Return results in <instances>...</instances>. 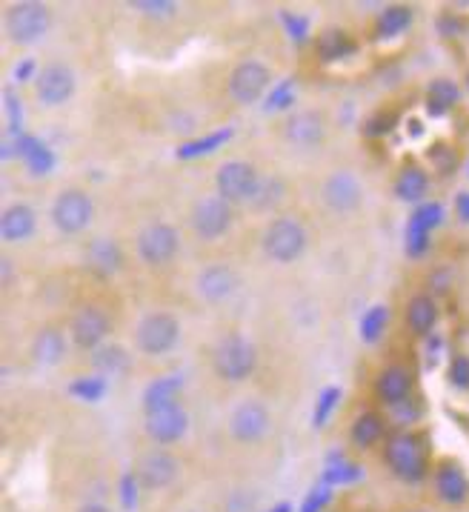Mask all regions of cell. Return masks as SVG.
Returning <instances> with one entry per match:
<instances>
[{"mask_svg":"<svg viewBox=\"0 0 469 512\" xmlns=\"http://www.w3.org/2000/svg\"><path fill=\"white\" fill-rule=\"evenodd\" d=\"M384 458H387V467L401 481L407 484H418L424 481L429 472V447L427 438L421 432L401 430L387 438V447H384Z\"/></svg>","mask_w":469,"mask_h":512,"instance_id":"cell-1","label":"cell"},{"mask_svg":"<svg viewBox=\"0 0 469 512\" xmlns=\"http://www.w3.org/2000/svg\"><path fill=\"white\" fill-rule=\"evenodd\" d=\"M418 512H424V510H418Z\"/></svg>","mask_w":469,"mask_h":512,"instance_id":"cell-56","label":"cell"},{"mask_svg":"<svg viewBox=\"0 0 469 512\" xmlns=\"http://www.w3.org/2000/svg\"><path fill=\"white\" fill-rule=\"evenodd\" d=\"M178 335H181V324L172 312H152L141 318V324L135 329V344L143 355L158 358L178 344Z\"/></svg>","mask_w":469,"mask_h":512,"instance_id":"cell-5","label":"cell"},{"mask_svg":"<svg viewBox=\"0 0 469 512\" xmlns=\"http://www.w3.org/2000/svg\"><path fill=\"white\" fill-rule=\"evenodd\" d=\"M338 398H341V390H338V387H327V390L321 392L318 407H315V427H324V424H327L329 412L335 410Z\"/></svg>","mask_w":469,"mask_h":512,"instance_id":"cell-43","label":"cell"},{"mask_svg":"<svg viewBox=\"0 0 469 512\" xmlns=\"http://www.w3.org/2000/svg\"><path fill=\"white\" fill-rule=\"evenodd\" d=\"M321 198L324 204L338 212V215H347V212H355L361 206V198H364V189H361V181L355 178V172L349 169H338L332 172L324 186H321Z\"/></svg>","mask_w":469,"mask_h":512,"instance_id":"cell-14","label":"cell"},{"mask_svg":"<svg viewBox=\"0 0 469 512\" xmlns=\"http://www.w3.org/2000/svg\"><path fill=\"white\" fill-rule=\"evenodd\" d=\"M258 184H261V175H258V169L249 161H226V164L218 166V175H215L218 195L224 201H229V204L252 201Z\"/></svg>","mask_w":469,"mask_h":512,"instance_id":"cell-9","label":"cell"},{"mask_svg":"<svg viewBox=\"0 0 469 512\" xmlns=\"http://www.w3.org/2000/svg\"><path fill=\"white\" fill-rule=\"evenodd\" d=\"M95 218V204L83 189H63L52 204V224L63 235H78Z\"/></svg>","mask_w":469,"mask_h":512,"instance_id":"cell-7","label":"cell"},{"mask_svg":"<svg viewBox=\"0 0 469 512\" xmlns=\"http://www.w3.org/2000/svg\"><path fill=\"white\" fill-rule=\"evenodd\" d=\"M329 504V490L327 487H318V490L309 492V498L304 501L301 512H321Z\"/></svg>","mask_w":469,"mask_h":512,"instance_id":"cell-48","label":"cell"},{"mask_svg":"<svg viewBox=\"0 0 469 512\" xmlns=\"http://www.w3.org/2000/svg\"><path fill=\"white\" fill-rule=\"evenodd\" d=\"M143 427H146V435L155 444L169 447V444L181 441L186 435V430H189V415H186L181 404H172V407H164V410L158 412H146Z\"/></svg>","mask_w":469,"mask_h":512,"instance_id":"cell-18","label":"cell"},{"mask_svg":"<svg viewBox=\"0 0 469 512\" xmlns=\"http://www.w3.org/2000/svg\"><path fill=\"white\" fill-rule=\"evenodd\" d=\"M281 23H284L286 35L295 43H304L306 35H309V21L301 18V15H292V12H281Z\"/></svg>","mask_w":469,"mask_h":512,"instance_id":"cell-44","label":"cell"},{"mask_svg":"<svg viewBox=\"0 0 469 512\" xmlns=\"http://www.w3.org/2000/svg\"><path fill=\"white\" fill-rule=\"evenodd\" d=\"M92 369H95V375H126L129 372V355H126V349L118 347V344H103L92 352Z\"/></svg>","mask_w":469,"mask_h":512,"instance_id":"cell-31","label":"cell"},{"mask_svg":"<svg viewBox=\"0 0 469 512\" xmlns=\"http://www.w3.org/2000/svg\"><path fill=\"white\" fill-rule=\"evenodd\" d=\"M178 246H181V235L172 224H149L143 226L135 238V249H138V258H141L146 267H164L169 264L175 255H178Z\"/></svg>","mask_w":469,"mask_h":512,"instance_id":"cell-6","label":"cell"},{"mask_svg":"<svg viewBox=\"0 0 469 512\" xmlns=\"http://www.w3.org/2000/svg\"><path fill=\"white\" fill-rule=\"evenodd\" d=\"M292 103H295V83H292V78H286V81L269 95L266 109H286V106H292Z\"/></svg>","mask_w":469,"mask_h":512,"instance_id":"cell-46","label":"cell"},{"mask_svg":"<svg viewBox=\"0 0 469 512\" xmlns=\"http://www.w3.org/2000/svg\"><path fill=\"white\" fill-rule=\"evenodd\" d=\"M384 432H387V421L378 415V412H361L358 418H355V424H352V444L358 447V450H369V447H375L378 441H384Z\"/></svg>","mask_w":469,"mask_h":512,"instance_id":"cell-28","label":"cell"},{"mask_svg":"<svg viewBox=\"0 0 469 512\" xmlns=\"http://www.w3.org/2000/svg\"><path fill=\"white\" fill-rule=\"evenodd\" d=\"M78 512H109L103 504H86V507H81Z\"/></svg>","mask_w":469,"mask_h":512,"instance_id":"cell-53","label":"cell"},{"mask_svg":"<svg viewBox=\"0 0 469 512\" xmlns=\"http://www.w3.org/2000/svg\"><path fill=\"white\" fill-rule=\"evenodd\" d=\"M429 161L438 166V172H444V175H452V169H455V164H458L455 149H449L447 144L429 146Z\"/></svg>","mask_w":469,"mask_h":512,"instance_id":"cell-42","label":"cell"},{"mask_svg":"<svg viewBox=\"0 0 469 512\" xmlns=\"http://www.w3.org/2000/svg\"><path fill=\"white\" fill-rule=\"evenodd\" d=\"M429 246V235L427 232H421V229H415V226H409L407 229V252L412 258H421L424 252H427Z\"/></svg>","mask_w":469,"mask_h":512,"instance_id":"cell-47","label":"cell"},{"mask_svg":"<svg viewBox=\"0 0 469 512\" xmlns=\"http://www.w3.org/2000/svg\"><path fill=\"white\" fill-rule=\"evenodd\" d=\"M238 289V272L226 264H209L198 275V295L209 304H221Z\"/></svg>","mask_w":469,"mask_h":512,"instance_id":"cell-20","label":"cell"},{"mask_svg":"<svg viewBox=\"0 0 469 512\" xmlns=\"http://www.w3.org/2000/svg\"><path fill=\"white\" fill-rule=\"evenodd\" d=\"M69 392H72L75 398L86 401V404L101 401L103 395H106V378H103V375H81L78 381L69 384Z\"/></svg>","mask_w":469,"mask_h":512,"instance_id":"cell-34","label":"cell"},{"mask_svg":"<svg viewBox=\"0 0 469 512\" xmlns=\"http://www.w3.org/2000/svg\"><path fill=\"white\" fill-rule=\"evenodd\" d=\"M355 478H361V467H355V464H349V461H335V464L327 467V472H324V481H327V484H349V481H355Z\"/></svg>","mask_w":469,"mask_h":512,"instance_id":"cell-41","label":"cell"},{"mask_svg":"<svg viewBox=\"0 0 469 512\" xmlns=\"http://www.w3.org/2000/svg\"><path fill=\"white\" fill-rule=\"evenodd\" d=\"M181 378L178 375H166V378H158L152 381L146 392H143V410L146 412H158L164 407H172L178 404V392H181Z\"/></svg>","mask_w":469,"mask_h":512,"instance_id":"cell-26","label":"cell"},{"mask_svg":"<svg viewBox=\"0 0 469 512\" xmlns=\"http://www.w3.org/2000/svg\"><path fill=\"white\" fill-rule=\"evenodd\" d=\"M412 390H415V378H412V369L404 367V364H389L378 372L375 378V392L378 398L387 404V407H401L412 398Z\"/></svg>","mask_w":469,"mask_h":512,"instance_id":"cell-19","label":"cell"},{"mask_svg":"<svg viewBox=\"0 0 469 512\" xmlns=\"http://www.w3.org/2000/svg\"><path fill=\"white\" fill-rule=\"evenodd\" d=\"M458 101H461V89L449 78H438L427 86V112L435 118H444L458 106Z\"/></svg>","mask_w":469,"mask_h":512,"instance_id":"cell-27","label":"cell"},{"mask_svg":"<svg viewBox=\"0 0 469 512\" xmlns=\"http://www.w3.org/2000/svg\"><path fill=\"white\" fill-rule=\"evenodd\" d=\"M352 52H355V41L349 38L344 29H327V32L318 38V58L324 63L344 61Z\"/></svg>","mask_w":469,"mask_h":512,"instance_id":"cell-32","label":"cell"},{"mask_svg":"<svg viewBox=\"0 0 469 512\" xmlns=\"http://www.w3.org/2000/svg\"><path fill=\"white\" fill-rule=\"evenodd\" d=\"M281 201H284V181H278V178H261V184H258L249 204L255 206V209H272V206L281 204Z\"/></svg>","mask_w":469,"mask_h":512,"instance_id":"cell-36","label":"cell"},{"mask_svg":"<svg viewBox=\"0 0 469 512\" xmlns=\"http://www.w3.org/2000/svg\"><path fill=\"white\" fill-rule=\"evenodd\" d=\"M109 329H112V318H109V312L101 304H83V307H78V312L72 315V324H69L75 347L92 349V352L103 347Z\"/></svg>","mask_w":469,"mask_h":512,"instance_id":"cell-11","label":"cell"},{"mask_svg":"<svg viewBox=\"0 0 469 512\" xmlns=\"http://www.w3.org/2000/svg\"><path fill=\"white\" fill-rule=\"evenodd\" d=\"M427 189H429V175L424 166L407 164L401 172H398V178H395V195H398L401 201H407V204H418V201H424Z\"/></svg>","mask_w":469,"mask_h":512,"instance_id":"cell-24","label":"cell"},{"mask_svg":"<svg viewBox=\"0 0 469 512\" xmlns=\"http://www.w3.org/2000/svg\"><path fill=\"white\" fill-rule=\"evenodd\" d=\"M52 26V12L46 3L38 0H21L6 9V38L15 46L38 43Z\"/></svg>","mask_w":469,"mask_h":512,"instance_id":"cell-3","label":"cell"},{"mask_svg":"<svg viewBox=\"0 0 469 512\" xmlns=\"http://www.w3.org/2000/svg\"><path fill=\"white\" fill-rule=\"evenodd\" d=\"M129 6L138 9L146 18H155V21L175 18V12H178V3H172V0H132Z\"/></svg>","mask_w":469,"mask_h":512,"instance_id":"cell-40","label":"cell"},{"mask_svg":"<svg viewBox=\"0 0 469 512\" xmlns=\"http://www.w3.org/2000/svg\"><path fill=\"white\" fill-rule=\"evenodd\" d=\"M389 324V309L384 304H378V307H372L364 315V321H361V338L367 341V344H375L384 332H387Z\"/></svg>","mask_w":469,"mask_h":512,"instance_id":"cell-35","label":"cell"},{"mask_svg":"<svg viewBox=\"0 0 469 512\" xmlns=\"http://www.w3.org/2000/svg\"><path fill=\"white\" fill-rule=\"evenodd\" d=\"M449 381H452V387L469 390V355H455L452 358V364H449Z\"/></svg>","mask_w":469,"mask_h":512,"instance_id":"cell-45","label":"cell"},{"mask_svg":"<svg viewBox=\"0 0 469 512\" xmlns=\"http://www.w3.org/2000/svg\"><path fill=\"white\" fill-rule=\"evenodd\" d=\"M35 226H38V215L35 209L26 204H12L3 209V218H0V235L6 244H21L26 238L35 235Z\"/></svg>","mask_w":469,"mask_h":512,"instance_id":"cell-22","label":"cell"},{"mask_svg":"<svg viewBox=\"0 0 469 512\" xmlns=\"http://www.w3.org/2000/svg\"><path fill=\"white\" fill-rule=\"evenodd\" d=\"M178 470H181V464H178V458H175L172 452L155 450L141 455V461H138V467H135L132 475L138 478L141 490L152 492L169 487V484L178 478Z\"/></svg>","mask_w":469,"mask_h":512,"instance_id":"cell-15","label":"cell"},{"mask_svg":"<svg viewBox=\"0 0 469 512\" xmlns=\"http://www.w3.org/2000/svg\"><path fill=\"white\" fill-rule=\"evenodd\" d=\"M455 212H458V218H461V221H467L469 224V189H464V192H458V195H455Z\"/></svg>","mask_w":469,"mask_h":512,"instance_id":"cell-51","label":"cell"},{"mask_svg":"<svg viewBox=\"0 0 469 512\" xmlns=\"http://www.w3.org/2000/svg\"><path fill=\"white\" fill-rule=\"evenodd\" d=\"M3 109H6V126H9V141H21V126H23V106L18 101V95L12 89L3 92Z\"/></svg>","mask_w":469,"mask_h":512,"instance_id":"cell-39","label":"cell"},{"mask_svg":"<svg viewBox=\"0 0 469 512\" xmlns=\"http://www.w3.org/2000/svg\"><path fill=\"white\" fill-rule=\"evenodd\" d=\"M441 318V309H438V301L429 295V292H418L407 301V309H404V321H407V329L418 338H427L429 332L435 329Z\"/></svg>","mask_w":469,"mask_h":512,"instance_id":"cell-21","label":"cell"},{"mask_svg":"<svg viewBox=\"0 0 469 512\" xmlns=\"http://www.w3.org/2000/svg\"><path fill=\"white\" fill-rule=\"evenodd\" d=\"M18 155L26 161L29 172H32L35 178H41V175H46V172L55 166L52 149L43 144L41 138H35V135H23L21 141H18Z\"/></svg>","mask_w":469,"mask_h":512,"instance_id":"cell-29","label":"cell"},{"mask_svg":"<svg viewBox=\"0 0 469 512\" xmlns=\"http://www.w3.org/2000/svg\"><path fill=\"white\" fill-rule=\"evenodd\" d=\"M15 81H38V75H35V58H23V61L15 66Z\"/></svg>","mask_w":469,"mask_h":512,"instance_id":"cell-50","label":"cell"},{"mask_svg":"<svg viewBox=\"0 0 469 512\" xmlns=\"http://www.w3.org/2000/svg\"><path fill=\"white\" fill-rule=\"evenodd\" d=\"M212 367L215 375L229 384L246 381L258 367V349L241 332H229L212 349Z\"/></svg>","mask_w":469,"mask_h":512,"instance_id":"cell-2","label":"cell"},{"mask_svg":"<svg viewBox=\"0 0 469 512\" xmlns=\"http://www.w3.org/2000/svg\"><path fill=\"white\" fill-rule=\"evenodd\" d=\"M269 410L264 401L258 398H246L235 410L229 412V435L241 444H255L269 432Z\"/></svg>","mask_w":469,"mask_h":512,"instance_id":"cell-12","label":"cell"},{"mask_svg":"<svg viewBox=\"0 0 469 512\" xmlns=\"http://www.w3.org/2000/svg\"><path fill=\"white\" fill-rule=\"evenodd\" d=\"M432 490L435 498L447 507H458L469 498V475L467 470L455 461V458H444L435 464L432 470Z\"/></svg>","mask_w":469,"mask_h":512,"instance_id":"cell-13","label":"cell"},{"mask_svg":"<svg viewBox=\"0 0 469 512\" xmlns=\"http://www.w3.org/2000/svg\"><path fill=\"white\" fill-rule=\"evenodd\" d=\"M272 83V72L269 66L261 61H244L238 63L229 75V83H226V92L229 98L241 106H252L264 98V92L269 89Z\"/></svg>","mask_w":469,"mask_h":512,"instance_id":"cell-8","label":"cell"},{"mask_svg":"<svg viewBox=\"0 0 469 512\" xmlns=\"http://www.w3.org/2000/svg\"><path fill=\"white\" fill-rule=\"evenodd\" d=\"M441 221H444V206L435 204V201H429V204L415 206L409 226H415V229H421V232H427L429 235L435 226H441Z\"/></svg>","mask_w":469,"mask_h":512,"instance_id":"cell-37","label":"cell"},{"mask_svg":"<svg viewBox=\"0 0 469 512\" xmlns=\"http://www.w3.org/2000/svg\"><path fill=\"white\" fill-rule=\"evenodd\" d=\"M395 123H398V112L395 109H378V112H372L364 121V135L367 138H384V135H389L395 129Z\"/></svg>","mask_w":469,"mask_h":512,"instance_id":"cell-38","label":"cell"},{"mask_svg":"<svg viewBox=\"0 0 469 512\" xmlns=\"http://www.w3.org/2000/svg\"><path fill=\"white\" fill-rule=\"evenodd\" d=\"M467 89H469V75H467Z\"/></svg>","mask_w":469,"mask_h":512,"instance_id":"cell-55","label":"cell"},{"mask_svg":"<svg viewBox=\"0 0 469 512\" xmlns=\"http://www.w3.org/2000/svg\"><path fill=\"white\" fill-rule=\"evenodd\" d=\"M409 23H412V9L404 3H395L378 12L375 18V38L378 41H389V38H398L401 32H407Z\"/></svg>","mask_w":469,"mask_h":512,"instance_id":"cell-30","label":"cell"},{"mask_svg":"<svg viewBox=\"0 0 469 512\" xmlns=\"http://www.w3.org/2000/svg\"><path fill=\"white\" fill-rule=\"evenodd\" d=\"M264 252L275 264H292L304 255L306 229L295 218H275L264 232Z\"/></svg>","mask_w":469,"mask_h":512,"instance_id":"cell-4","label":"cell"},{"mask_svg":"<svg viewBox=\"0 0 469 512\" xmlns=\"http://www.w3.org/2000/svg\"><path fill=\"white\" fill-rule=\"evenodd\" d=\"M0 275H3V284H9V278H12V261H6V258H3V269H0Z\"/></svg>","mask_w":469,"mask_h":512,"instance_id":"cell-52","label":"cell"},{"mask_svg":"<svg viewBox=\"0 0 469 512\" xmlns=\"http://www.w3.org/2000/svg\"><path fill=\"white\" fill-rule=\"evenodd\" d=\"M192 229L201 241H215L232 226V204L221 195H204L198 204L192 206Z\"/></svg>","mask_w":469,"mask_h":512,"instance_id":"cell-10","label":"cell"},{"mask_svg":"<svg viewBox=\"0 0 469 512\" xmlns=\"http://www.w3.org/2000/svg\"><path fill=\"white\" fill-rule=\"evenodd\" d=\"M272 512H292V510H289V504H278Z\"/></svg>","mask_w":469,"mask_h":512,"instance_id":"cell-54","label":"cell"},{"mask_svg":"<svg viewBox=\"0 0 469 512\" xmlns=\"http://www.w3.org/2000/svg\"><path fill=\"white\" fill-rule=\"evenodd\" d=\"M63 352H66V338H63V332L58 327H43L32 341V355L43 367L61 364Z\"/></svg>","mask_w":469,"mask_h":512,"instance_id":"cell-25","label":"cell"},{"mask_svg":"<svg viewBox=\"0 0 469 512\" xmlns=\"http://www.w3.org/2000/svg\"><path fill=\"white\" fill-rule=\"evenodd\" d=\"M86 267L92 272H98L103 278L115 275L123 269V252L121 246L115 244L112 238H95L92 244L86 246Z\"/></svg>","mask_w":469,"mask_h":512,"instance_id":"cell-23","label":"cell"},{"mask_svg":"<svg viewBox=\"0 0 469 512\" xmlns=\"http://www.w3.org/2000/svg\"><path fill=\"white\" fill-rule=\"evenodd\" d=\"M141 490V484H138V478L135 475H126L121 484V495H123V504L126 507H135V495Z\"/></svg>","mask_w":469,"mask_h":512,"instance_id":"cell-49","label":"cell"},{"mask_svg":"<svg viewBox=\"0 0 469 512\" xmlns=\"http://www.w3.org/2000/svg\"><path fill=\"white\" fill-rule=\"evenodd\" d=\"M232 138V129H218V132H212V135H206V138H198V141H189L178 149V158H201L206 152H215L218 146L226 144Z\"/></svg>","mask_w":469,"mask_h":512,"instance_id":"cell-33","label":"cell"},{"mask_svg":"<svg viewBox=\"0 0 469 512\" xmlns=\"http://www.w3.org/2000/svg\"><path fill=\"white\" fill-rule=\"evenodd\" d=\"M35 95L43 106H63L75 95V72L66 63H49L38 72Z\"/></svg>","mask_w":469,"mask_h":512,"instance_id":"cell-16","label":"cell"},{"mask_svg":"<svg viewBox=\"0 0 469 512\" xmlns=\"http://www.w3.org/2000/svg\"><path fill=\"white\" fill-rule=\"evenodd\" d=\"M284 138L298 149H312L327 138V121L318 109H298L284 121Z\"/></svg>","mask_w":469,"mask_h":512,"instance_id":"cell-17","label":"cell"}]
</instances>
